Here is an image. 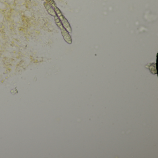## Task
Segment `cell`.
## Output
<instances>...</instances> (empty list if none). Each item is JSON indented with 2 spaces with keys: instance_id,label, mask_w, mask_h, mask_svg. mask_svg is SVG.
I'll return each instance as SVG.
<instances>
[{
  "instance_id": "cell-4",
  "label": "cell",
  "mask_w": 158,
  "mask_h": 158,
  "mask_svg": "<svg viewBox=\"0 0 158 158\" xmlns=\"http://www.w3.org/2000/svg\"><path fill=\"white\" fill-rule=\"evenodd\" d=\"M46 1L50 4L52 8H54L55 7L57 6H56V3L55 1H54V0H46Z\"/></svg>"
},
{
  "instance_id": "cell-5",
  "label": "cell",
  "mask_w": 158,
  "mask_h": 158,
  "mask_svg": "<svg viewBox=\"0 0 158 158\" xmlns=\"http://www.w3.org/2000/svg\"><path fill=\"white\" fill-rule=\"evenodd\" d=\"M40 1H44V0H40Z\"/></svg>"
},
{
  "instance_id": "cell-3",
  "label": "cell",
  "mask_w": 158,
  "mask_h": 158,
  "mask_svg": "<svg viewBox=\"0 0 158 158\" xmlns=\"http://www.w3.org/2000/svg\"><path fill=\"white\" fill-rule=\"evenodd\" d=\"M44 6L45 7V9H46V11L48 12L50 15L51 16L54 17L56 16V13H55V10L54 9V8H52V7L50 5V4L48 3L46 1H45L43 3Z\"/></svg>"
},
{
  "instance_id": "cell-2",
  "label": "cell",
  "mask_w": 158,
  "mask_h": 158,
  "mask_svg": "<svg viewBox=\"0 0 158 158\" xmlns=\"http://www.w3.org/2000/svg\"><path fill=\"white\" fill-rule=\"evenodd\" d=\"M54 9L55 10L56 15L59 19L61 21L63 27L65 28V29L69 32H71L72 30H71V26H70L68 21L67 20V19L65 18V16H63L59 9L58 8L57 6L55 7Z\"/></svg>"
},
{
  "instance_id": "cell-1",
  "label": "cell",
  "mask_w": 158,
  "mask_h": 158,
  "mask_svg": "<svg viewBox=\"0 0 158 158\" xmlns=\"http://www.w3.org/2000/svg\"><path fill=\"white\" fill-rule=\"evenodd\" d=\"M54 20L56 25L61 30V34L63 37V39L66 43L69 44H71L72 43V40H71V35L69 34L68 32L67 31L65 28L63 27L61 21L59 19L57 15L54 16Z\"/></svg>"
}]
</instances>
